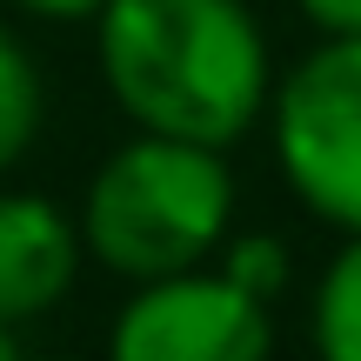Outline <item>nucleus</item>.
<instances>
[{
	"label": "nucleus",
	"instance_id": "20e7f679",
	"mask_svg": "<svg viewBox=\"0 0 361 361\" xmlns=\"http://www.w3.org/2000/svg\"><path fill=\"white\" fill-rule=\"evenodd\" d=\"M107 348L121 361H255L274 348V301L221 261L134 281Z\"/></svg>",
	"mask_w": 361,
	"mask_h": 361
},
{
	"label": "nucleus",
	"instance_id": "0eeeda50",
	"mask_svg": "<svg viewBox=\"0 0 361 361\" xmlns=\"http://www.w3.org/2000/svg\"><path fill=\"white\" fill-rule=\"evenodd\" d=\"M40 121H47L40 61L27 54V40L0 20V174L27 161V147L40 141Z\"/></svg>",
	"mask_w": 361,
	"mask_h": 361
},
{
	"label": "nucleus",
	"instance_id": "f257e3e1",
	"mask_svg": "<svg viewBox=\"0 0 361 361\" xmlns=\"http://www.w3.org/2000/svg\"><path fill=\"white\" fill-rule=\"evenodd\" d=\"M94 61L134 128L201 147L247 141L274 101V54L247 0H107Z\"/></svg>",
	"mask_w": 361,
	"mask_h": 361
},
{
	"label": "nucleus",
	"instance_id": "1a4fd4ad",
	"mask_svg": "<svg viewBox=\"0 0 361 361\" xmlns=\"http://www.w3.org/2000/svg\"><path fill=\"white\" fill-rule=\"evenodd\" d=\"M295 7H301V20H308L322 40L361 34V0H295Z\"/></svg>",
	"mask_w": 361,
	"mask_h": 361
},
{
	"label": "nucleus",
	"instance_id": "7ed1b4c3",
	"mask_svg": "<svg viewBox=\"0 0 361 361\" xmlns=\"http://www.w3.org/2000/svg\"><path fill=\"white\" fill-rule=\"evenodd\" d=\"M274 168L328 228H361V34L314 40L268 101Z\"/></svg>",
	"mask_w": 361,
	"mask_h": 361
},
{
	"label": "nucleus",
	"instance_id": "6e6552de",
	"mask_svg": "<svg viewBox=\"0 0 361 361\" xmlns=\"http://www.w3.org/2000/svg\"><path fill=\"white\" fill-rule=\"evenodd\" d=\"M214 261L234 274V281H247L255 295H268V301L288 288V247L274 241V234H228Z\"/></svg>",
	"mask_w": 361,
	"mask_h": 361
},
{
	"label": "nucleus",
	"instance_id": "39448f33",
	"mask_svg": "<svg viewBox=\"0 0 361 361\" xmlns=\"http://www.w3.org/2000/svg\"><path fill=\"white\" fill-rule=\"evenodd\" d=\"M80 261L87 241L74 214H61L34 188L0 194V322L7 328H27L61 308L80 281Z\"/></svg>",
	"mask_w": 361,
	"mask_h": 361
},
{
	"label": "nucleus",
	"instance_id": "9d476101",
	"mask_svg": "<svg viewBox=\"0 0 361 361\" xmlns=\"http://www.w3.org/2000/svg\"><path fill=\"white\" fill-rule=\"evenodd\" d=\"M13 7L34 13V20H94L107 0H13Z\"/></svg>",
	"mask_w": 361,
	"mask_h": 361
},
{
	"label": "nucleus",
	"instance_id": "423d86ee",
	"mask_svg": "<svg viewBox=\"0 0 361 361\" xmlns=\"http://www.w3.org/2000/svg\"><path fill=\"white\" fill-rule=\"evenodd\" d=\"M308 341L328 361H361V228L341 234L308 301Z\"/></svg>",
	"mask_w": 361,
	"mask_h": 361
},
{
	"label": "nucleus",
	"instance_id": "f03ea898",
	"mask_svg": "<svg viewBox=\"0 0 361 361\" xmlns=\"http://www.w3.org/2000/svg\"><path fill=\"white\" fill-rule=\"evenodd\" d=\"M74 221H80V241H87V261L121 274L128 288L174 274V268H201L234 234L228 147L134 128L94 168Z\"/></svg>",
	"mask_w": 361,
	"mask_h": 361
},
{
	"label": "nucleus",
	"instance_id": "9b49d317",
	"mask_svg": "<svg viewBox=\"0 0 361 361\" xmlns=\"http://www.w3.org/2000/svg\"><path fill=\"white\" fill-rule=\"evenodd\" d=\"M13 355H20V328L0 322V361H13Z\"/></svg>",
	"mask_w": 361,
	"mask_h": 361
}]
</instances>
